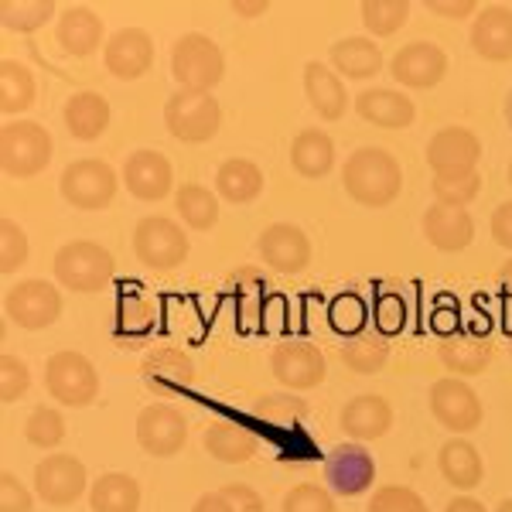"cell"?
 <instances>
[{"mask_svg":"<svg viewBox=\"0 0 512 512\" xmlns=\"http://www.w3.org/2000/svg\"><path fill=\"white\" fill-rule=\"evenodd\" d=\"M89 489L86 465L76 454H52V458H41L35 468V492L41 502L48 506H76V502Z\"/></svg>","mask_w":512,"mask_h":512,"instance_id":"11","label":"cell"},{"mask_svg":"<svg viewBox=\"0 0 512 512\" xmlns=\"http://www.w3.org/2000/svg\"><path fill=\"white\" fill-rule=\"evenodd\" d=\"M164 127L181 144H205L222 127L219 99L212 93H195V89H175L164 103Z\"/></svg>","mask_w":512,"mask_h":512,"instance_id":"4","label":"cell"},{"mask_svg":"<svg viewBox=\"0 0 512 512\" xmlns=\"http://www.w3.org/2000/svg\"><path fill=\"white\" fill-rule=\"evenodd\" d=\"M427 400H431L434 420L444 427V431H454V437H461L468 431H478V424H482V417H485L478 393L458 376L437 379V383L431 386V396H427Z\"/></svg>","mask_w":512,"mask_h":512,"instance_id":"10","label":"cell"},{"mask_svg":"<svg viewBox=\"0 0 512 512\" xmlns=\"http://www.w3.org/2000/svg\"><path fill=\"white\" fill-rule=\"evenodd\" d=\"M338 355H342V362L352 369V373L373 376L386 366V359H390V342H386L379 332H362V335H352Z\"/></svg>","mask_w":512,"mask_h":512,"instance_id":"36","label":"cell"},{"mask_svg":"<svg viewBox=\"0 0 512 512\" xmlns=\"http://www.w3.org/2000/svg\"><path fill=\"white\" fill-rule=\"evenodd\" d=\"M424 239L441 253H461L472 246L475 222L465 209L434 202L431 209L424 212Z\"/></svg>","mask_w":512,"mask_h":512,"instance_id":"23","label":"cell"},{"mask_svg":"<svg viewBox=\"0 0 512 512\" xmlns=\"http://www.w3.org/2000/svg\"><path fill=\"white\" fill-rule=\"evenodd\" d=\"M171 76L178 89H195V93H212L226 76V59L222 48L202 31H188L171 48Z\"/></svg>","mask_w":512,"mask_h":512,"instance_id":"3","label":"cell"},{"mask_svg":"<svg viewBox=\"0 0 512 512\" xmlns=\"http://www.w3.org/2000/svg\"><path fill=\"white\" fill-rule=\"evenodd\" d=\"M291 168L301 178H325L335 168V144L325 130H301L291 144Z\"/></svg>","mask_w":512,"mask_h":512,"instance_id":"32","label":"cell"},{"mask_svg":"<svg viewBox=\"0 0 512 512\" xmlns=\"http://www.w3.org/2000/svg\"><path fill=\"white\" fill-rule=\"evenodd\" d=\"M123 185L140 202H161L175 188V171L161 151H134L123 161Z\"/></svg>","mask_w":512,"mask_h":512,"instance_id":"19","label":"cell"},{"mask_svg":"<svg viewBox=\"0 0 512 512\" xmlns=\"http://www.w3.org/2000/svg\"><path fill=\"white\" fill-rule=\"evenodd\" d=\"M4 311L24 332H41L52 328L62 315V294L48 280H21V284L7 287Z\"/></svg>","mask_w":512,"mask_h":512,"instance_id":"9","label":"cell"},{"mask_svg":"<svg viewBox=\"0 0 512 512\" xmlns=\"http://www.w3.org/2000/svg\"><path fill=\"white\" fill-rule=\"evenodd\" d=\"M338 427L349 434V441H379L393 427V407L386 396L362 393L352 396L338 414Z\"/></svg>","mask_w":512,"mask_h":512,"instance_id":"21","label":"cell"},{"mask_svg":"<svg viewBox=\"0 0 512 512\" xmlns=\"http://www.w3.org/2000/svg\"><path fill=\"white\" fill-rule=\"evenodd\" d=\"M45 390L55 403L65 407H89L99 396L96 366L76 349H62L45 362Z\"/></svg>","mask_w":512,"mask_h":512,"instance_id":"6","label":"cell"},{"mask_svg":"<svg viewBox=\"0 0 512 512\" xmlns=\"http://www.w3.org/2000/svg\"><path fill=\"white\" fill-rule=\"evenodd\" d=\"M175 209H178V216L185 219V226L198 229V233L219 226V195L209 192L205 185H195V181H188V185H178Z\"/></svg>","mask_w":512,"mask_h":512,"instance_id":"35","label":"cell"},{"mask_svg":"<svg viewBox=\"0 0 512 512\" xmlns=\"http://www.w3.org/2000/svg\"><path fill=\"white\" fill-rule=\"evenodd\" d=\"M192 512H233V509H229V502L222 499V492H205L202 499L195 502Z\"/></svg>","mask_w":512,"mask_h":512,"instance_id":"55","label":"cell"},{"mask_svg":"<svg viewBox=\"0 0 512 512\" xmlns=\"http://www.w3.org/2000/svg\"><path fill=\"white\" fill-rule=\"evenodd\" d=\"M437 468H441L444 482L454 485L458 492L478 489L485 478L482 454H478L475 444L465 441V437H451V441L441 444V451H437Z\"/></svg>","mask_w":512,"mask_h":512,"instance_id":"27","label":"cell"},{"mask_svg":"<svg viewBox=\"0 0 512 512\" xmlns=\"http://www.w3.org/2000/svg\"><path fill=\"white\" fill-rule=\"evenodd\" d=\"M325 482L332 485L335 495L355 499V495L369 492V485L376 482V458L359 441L338 444L325 458Z\"/></svg>","mask_w":512,"mask_h":512,"instance_id":"14","label":"cell"},{"mask_svg":"<svg viewBox=\"0 0 512 512\" xmlns=\"http://www.w3.org/2000/svg\"><path fill=\"white\" fill-rule=\"evenodd\" d=\"M188 441V420L168 403H151L137 417V444L151 458H175Z\"/></svg>","mask_w":512,"mask_h":512,"instance_id":"13","label":"cell"},{"mask_svg":"<svg viewBox=\"0 0 512 512\" xmlns=\"http://www.w3.org/2000/svg\"><path fill=\"white\" fill-rule=\"evenodd\" d=\"M482 161V140L465 127H444L437 130L427 144V164H431L434 178H458L478 171Z\"/></svg>","mask_w":512,"mask_h":512,"instance_id":"12","label":"cell"},{"mask_svg":"<svg viewBox=\"0 0 512 512\" xmlns=\"http://www.w3.org/2000/svg\"><path fill=\"white\" fill-rule=\"evenodd\" d=\"M55 280L65 291L76 294H99L117 274V260L106 246L93 243V239H76V243H65L55 253Z\"/></svg>","mask_w":512,"mask_h":512,"instance_id":"2","label":"cell"},{"mask_svg":"<svg viewBox=\"0 0 512 512\" xmlns=\"http://www.w3.org/2000/svg\"><path fill=\"white\" fill-rule=\"evenodd\" d=\"M444 512H489V509L478 499H472V495H458V499H451L448 506H444Z\"/></svg>","mask_w":512,"mask_h":512,"instance_id":"56","label":"cell"},{"mask_svg":"<svg viewBox=\"0 0 512 512\" xmlns=\"http://www.w3.org/2000/svg\"><path fill=\"white\" fill-rule=\"evenodd\" d=\"M219 492H222V499L229 502V509H233V512H267V506H263V495L256 489H250V485L233 482V485H222Z\"/></svg>","mask_w":512,"mask_h":512,"instance_id":"52","label":"cell"},{"mask_svg":"<svg viewBox=\"0 0 512 512\" xmlns=\"http://www.w3.org/2000/svg\"><path fill=\"white\" fill-rule=\"evenodd\" d=\"M202 444L212 458L222 461V465H243V461H250L253 454L260 451L256 434L246 431L239 420H212V424L205 427Z\"/></svg>","mask_w":512,"mask_h":512,"instance_id":"29","label":"cell"},{"mask_svg":"<svg viewBox=\"0 0 512 512\" xmlns=\"http://www.w3.org/2000/svg\"><path fill=\"white\" fill-rule=\"evenodd\" d=\"M256 253L263 256L267 267L280 270V274H301L311 263V239L294 222H274L256 239Z\"/></svg>","mask_w":512,"mask_h":512,"instance_id":"16","label":"cell"},{"mask_svg":"<svg viewBox=\"0 0 512 512\" xmlns=\"http://www.w3.org/2000/svg\"><path fill=\"white\" fill-rule=\"evenodd\" d=\"M65 130H69L76 140H99L110 127V103L106 96L93 93V89H82V93H72L65 99V110H62Z\"/></svg>","mask_w":512,"mask_h":512,"instance_id":"28","label":"cell"},{"mask_svg":"<svg viewBox=\"0 0 512 512\" xmlns=\"http://www.w3.org/2000/svg\"><path fill=\"white\" fill-rule=\"evenodd\" d=\"M328 321L338 335H362V325H366V304H362L359 294H338L328 308Z\"/></svg>","mask_w":512,"mask_h":512,"instance_id":"46","label":"cell"},{"mask_svg":"<svg viewBox=\"0 0 512 512\" xmlns=\"http://www.w3.org/2000/svg\"><path fill=\"white\" fill-rule=\"evenodd\" d=\"M28 263V236L14 219L0 222V270L4 274H18Z\"/></svg>","mask_w":512,"mask_h":512,"instance_id":"45","label":"cell"},{"mask_svg":"<svg viewBox=\"0 0 512 512\" xmlns=\"http://www.w3.org/2000/svg\"><path fill=\"white\" fill-rule=\"evenodd\" d=\"M495 284H499V287H502V294H506L509 301H512V256L499 267V274H495Z\"/></svg>","mask_w":512,"mask_h":512,"instance_id":"57","label":"cell"},{"mask_svg":"<svg viewBox=\"0 0 512 512\" xmlns=\"http://www.w3.org/2000/svg\"><path fill=\"white\" fill-rule=\"evenodd\" d=\"M35 509V495L14 472L0 475V512H31Z\"/></svg>","mask_w":512,"mask_h":512,"instance_id":"51","label":"cell"},{"mask_svg":"<svg viewBox=\"0 0 512 512\" xmlns=\"http://www.w3.org/2000/svg\"><path fill=\"white\" fill-rule=\"evenodd\" d=\"M270 373L287 390H315L325 383V355L311 342H284L270 355Z\"/></svg>","mask_w":512,"mask_h":512,"instance_id":"15","label":"cell"},{"mask_svg":"<svg viewBox=\"0 0 512 512\" xmlns=\"http://www.w3.org/2000/svg\"><path fill=\"white\" fill-rule=\"evenodd\" d=\"M373 318H376V332L383 338L400 335L403 325H407V304H403V297H396V294H383L373 304Z\"/></svg>","mask_w":512,"mask_h":512,"instance_id":"50","label":"cell"},{"mask_svg":"<svg viewBox=\"0 0 512 512\" xmlns=\"http://www.w3.org/2000/svg\"><path fill=\"white\" fill-rule=\"evenodd\" d=\"M103 62L106 72L123 82L147 76V69L154 65V38L144 28H120L117 35L106 41Z\"/></svg>","mask_w":512,"mask_h":512,"instance_id":"20","label":"cell"},{"mask_svg":"<svg viewBox=\"0 0 512 512\" xmlns=\"http://www.w3.org/2000/svg\"><path fill=\"white\" fill-rule=\"evenodd\" d=\"M233 11L239 18H260V14H267V4H233Z\"/></svg>","mask_w":512,"mask_h":512,"instance_id":"58","label":"cell"},{"mask_svg":"<svg viewBox=\"0 0 512 512\" xmlns=\"http://www.w3.org/2000/svg\"><path fill=\"white\" fill-rule=\"evenodd\" d=\"M492 239L502 250L512 253V202H502L499 209L492 212Z\"/></svg>","mask_w":512,"mask_h":512,"instance_id":"53","label":"cell"},{"mask_svg":"<svg viewBox=\"0 0 512 512\" xmlns=\"http://www.w3.org/2000/svg\"><path fill=\"white\" fill-rule=\"evenodd\" d=\"M59 188L72 209L99 212L113 202V195H117V188H120V178L106 161L82 158V161H72L69 168L62 171Z\"/></svg>","mask_w":512,"mask_h":512,"instance_id":"7","label":"cell"},{"mask_svg":"<svg viewBox=\"0 0 512 512\" xmlns=\"http://www.w3.org/2000/svg\"><path fill=\"white\" fill-rule=\"evenodd\" d=\"M24 437H28V444H35V448L41 451H52L62 444L65 437V417L59 414L55 407H35L28 414V420H24Z\"/></svg>","mask_w":512,"mask_h":512,"instance_id":"42","label":"cell"},{"mask_svg":"<svg viewBox=\"0 0 512 512\" xmlns=\"http://www.w3.org/2000/svg\"><path fill=\"white\" fill-rule=\"evenodd\" d=\"M280 512H335V499L325 485H294L291 492L284 495V506Z\"/></svg>","mask_w":512,"mask_h":512,"instance_id":"48","label":"cell"},{"mask_svg":"<svg viewBox=\"0 0 512 512\" xmlns=\"http://www.w3.org/2000/svg\"><path fill=\"white\" fill-rule=\"evenodd\" d=\"M0 18H4L7 31L31 35V31H38L41 24L55 18V4L52 0H4L0 4Z\"/></svg>","mask_w":512,"mask_h":512,"instance_id":"41","label":"cell"},{"mask_svg":"<svg viewBox=\"0 0 512 512\" xmlns=\"http://www.w3.org/2000/svg\"><path fill=\"white\" fill-rule=\"evenodd\" d=\"M355 113H359L366 123L373 127H386V130H403L410 127L417 117V106L414 99L400 89H362L355 96Z\"/></svg>","mask_w":512,"mask_h":512,"instance_id":"24","label":"cell"},{"mask_svg":"<svg viewBox=\"0 0 512 512\" xmlns=\"http://www.w3.org/2000/svg\"><path fill=\"white\" fill-rule=\"evenodd\" d=\"M28 386H31L28 366H24L18 355L7 352L4 359H0V396H4V403L21 400V396L28 393Z\"/></svg>","mask_w":512,"mask_h":512,"instance_id":"49","label":"cell"},{"mask_svg":"<svg viewBox=\"0 0 512 512\" xmlns=\"http://www.w3.org/2000/svg\"><path fill=\"white\" fill-rule=\"evenodd\" d=\"M366 512H431V509H427V502L420 499L414 489H407V485H383V489H376V495L369 499Z\"/></svg>","mask_w":512,"mask_h":512,"instance_id":"47","label":"cell"},{"mask_svg":"<svg viewBox=\"0 0 512 512\" xmlns=\"http://www.w3.org/2000/svg\"><path fill=\"white\" fill-rule=\"evenodd\" d=\"M359 14H362V24H366L369 35L390 38L407 24L410 4L407 0H366V4L359 7Z\"/></svg>","mask_w":512,"mask_h":512,"instance_id":"39","label":"cell"},{"mask_svg":"<svg viewBox=\"0 0 512 512\" xmlns=\"http://www.w3.org/2000/svg\"><path fill=\"white\" fill-rule=\"evenodd\" d=\"M263 192V171L246 158H229L222 161V168L216 171V195L226 198L233 205L253 202Z\"/></svg>","mask_w":512,"mask_h":512,"instance_id":"34","label":"cell"},{"mask_svg":"<svg viewBox=\"0 0 512 512\" xmlns=\"http://www.w3.org/2000/svg\"><path fill=\"white\" fill-rule=\"evenodd\" d=\"M52 134L35 120H11L0 130V164L11 178H35L52 161Z\"/></svg>","mask_w":512,"mask_h":512,"instance_id":"5","label":"cell"},{"mask_svg":"<svg viewBox=\"0 0 512 512\" xmlns=\"http://www.w3.org/2000/svg\"><path fill=\"white\" fill-rule=\"evenodd\" d=\"M304 96H308L311 110L328 123L342 120L345 110H349V89H345L342 76L321 62L304 65Z\"/></svg>","mask_w":512,"mask_h":512,"instance_id":"26","label":"cell"},{"mask_svg":"<svg viewBox=\"0 0 512 512\" xmlns=\"http://www.w3.org/2000/svg\"><path fill=\"white\" fill-rule=\"evenodd\" d=\"M55 38H59L62 52L72 55V59H89L99 45H103V21H99L96 11L82 4L65 7L55 21Z\"/></svg>","mask_w":512,"mask_h":512,"instance_id":"25","label":"cell"},{"mask_svg":"<svg viewBox=\"0 0 512 512\" xmlns=\"http://www.w3.org/2000/svg\"><path fill=\"white\" fill-rule=\"evenodd\" d=\"M509 185H512V164H509Z\"/></svg>","mask_w":512,"mask_h":512,"instance_id":"61","label":"cell"},{"mask_svg":"<svg viewBox=\"0 0 512 512\" xmlns=\"http://www.w3.org/2000/svg\"><path fill=\"white\" fill-rule=\"evenodd\" d=\"M267 280H263L256 270H239V274L229 277V294L236 301V318L239 325L250 328L253 321L263 318V308H267Z\"/></svg>","mask_w":512,"mask_h":512,"instance_id":"38","label":"cell"},{"mask_svg":"<svg viewBox=\"0 0 512 512\" xmlns=\"http://www.w3.org/2000/svg\"><path fill=\"white\" fill-rule=\"evenodd\" d=\"M448 72V55L434 41H410L390 62V76L407 89H434Z\"/></svg>","mask_w":512,"mask_h":512,"instance_id":"17","label":"cell"},{"mask_svg":"<svg viewBox=\"0 0 512 512\" xmlns=\"http://www.w3.org/2000/svg\"><path fill=\"white\" fill-rule=\"evenodd\" d=\"M253 414L263 424H274V427H294L301 420H308V403L294 393H267L253 403Z\"/></svg>","mask_w":512,"mask_h":512,"instance_id":"40","label":"cell"},{"mask_svg":"<svg viewBox=\"0 0 512 512\" xmlns=\"http://www.w3.org/2000/svg\"><path fill=\"white\" fill-rule=\"evenodd\" d=\"M437 355H441L444 369L454 376H478L485 373V369L492 366V342L482 335H468V332H454L441 342V349H437Z\"/></svg>","mask_w":512,"mask_h":512,"instance_id":"30","label":"cell"},{"mask_svg":"<svg viewBox=\"0 0 512 512\" xmlns=\"http://www.w3.org/2000/svg\"><path fill=\"white\" fill-rule=\"evenodd\" d=\"M332 65L338 76L349 79H373L383 69V48L373 38H342L332 45Z\"/></svg>","mask_w":512,"mask_h":512,"instance_id":"31","label":"cell"},{"mask_svg":"<svg viewBox=\"0 0 512 512\" xmlns=\"http://www.w3.org/2000/svg\"><path fill=\"white\" fill-rule=\"evenodd\" d=\"M154 325V304L147 301L140 291H127L117 308V335L123 338V332H130L134 342H140Z\"/></svg>","mask_w":512,"mask_h":512,"instance_id":"43","label":"cell"},{"mask_svg":"<svg viewBox=\"0 0 512 512\" xmlns=\"http://www.w3.org/2000/svg\"><path fill=\"white\" fill-rule=\"evenodd\" d=\"M35 76H31L28 65L4 59L0 62V106H4L7 117L14 113H24L31 103H35Z\"/></svg>","mask_w":512,"mask_h":512,"instance_id":"37","label":"cell"},{"mask_svg":"<svg viewBox=\"0 0 512 512\" xmlns=\"http://www.w3.org/2000/svg\"><path fill=\"white\" fill-rule=\"evenodd\" d=\"M502 113H506V123H509V130H512V93L506 96V106H502Z\"/></svg>","mask_w":512,"mask_h":512,"instance_id":"59","label":"cell"},{"mask_svg":"<svg viewBox=\"0 0 512 512\" xmlns=\"http://www.w3.org/2000/svg\"><path fill=\"white\" fill-rule=\"evenodd\" d=\"M342 185L352 202L366 209H386L403 188V168L386 147H359L345 161Z\"/></svg>","mask_w":512,"mask_h":512,"instance_id":"1","label":"cell"},{"mask_svg":"<svg viewBox=\"0 0 512 512\" xmlns=\"http://www.w3.org/2000/svg\"><path fill=\"white\" fill-rule=\"evenodd\" d=\"M140 376H144L147 390L161 396H178L195 386V362L175 345H158L144 355L140 362Z\"/></svg>","mask_w":512,"mask_h":512,"instance_id":"18","label":"cell"},{"mask_svg":"<svg viewBox=\"0 0 512 512\" xmlns=\"http://www.w3.org/2000/svg\"><path fill=\"white\" fill-rule=\"evenodd\" d=\"M509 352H512V338H509Z\"/></svg>","mask_w":512,"mask_h":512,"instance_id":"62","label":"cell"},{"mask_svg":"<svg viewBox=\"0 0 512 512\" xmlns=\"http://www.w3.org/2000/svg\"><path fill=\"white\" fill-rule=\"evenodd\" d=\"M472 48L485 62H512V7L489 4L472 21Z\"/></svg>","mask_w":512,"mask_h":512,"instance_id":"22","label":"cell"},{"mask_svg":"<svg viewBox=\"0 0 512 512\" xmlns=\"http://www.w3.org/2000/svg\"><path fill=\"white\" fill-rule=\"evenodd\" d=\"M427 11L437 14V18H468V14H475V4L472 0H461V4H441V0H434V4H427Z\"/></svg>","mask_w":512,"mask_h":512,"instance_id":"54","label":"cell"},{"mask_svg":"<svg viewBox=\"0 0 512 512\" xmlns=\"http://www.w3.org/2000/svg\"><path fill=\"white\" fill-rule=\"evenodd\" d=\"M89 509L93 512H137L140 509V485L137 478L110 472L99 475L89 485Z\"/></svg>","mask_w":512,"mask_h":512,"instance_id":"33","label":"cell"},{"mask_svg":"<svg viewBox=\"0 0 512 512\" xmlns=\"http://www.w3.org/2000/svg\"><path fill=\"white\" fill-rule=\"evenodd\" d=\"M134 253H137V260L151 270H175L188 260L192 243H188L185 229H181L175 219L147 216V219H140L134 229Z\"/></svg>","mask_w":512,"mask_h":512,"instance_id":"8","label":"cell"},{"mask_svg":"<svg viewBox=\"0 0 512 512\" xmlns=\"http://www.w3.org/2000/svg\"><path fill=\"white\" fill-rule=\"evenodd\" d=\"M495 512H512V499H502L499 506H495Z\"/></svg>","mask_w":512,"mask_h":512,"instance_id":"60","label":"cell"},{"mask_svg":"<svg viewBox=\"0 0 512 512\" xmlns=\"http://www.w3.org/2000/svg\"><path fill=\"white\" fill-rule=\"evenodd\" d=\"M431 192H434V202L465 209V205L475 202L478 192H482V175L472 171V175H458V178H434Z\"/></svg>","mask_w":512,"mask_h":512,"instance_id":"44","label":"cell"}]
</instances>
